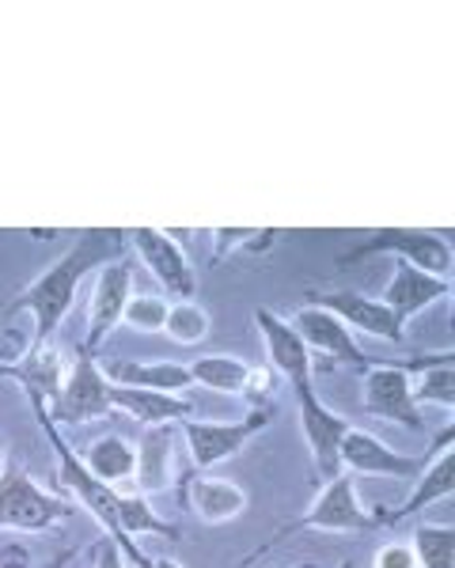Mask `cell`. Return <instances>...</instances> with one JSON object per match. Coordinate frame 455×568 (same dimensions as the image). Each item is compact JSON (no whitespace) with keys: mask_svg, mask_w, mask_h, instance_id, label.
<instances>
[{"mask_svg":"<svg viewBox=\"0 0 455 568\" xmlns=\"http://www.w3.org/2000/svg\"><path fill=\"white\" fill-rule=\"evenodd\" d=\"M175 433L168 425H156L141 436L136 444V489L141 493H163L171 489V478H175Z\"/></svg>","mask_w":455,"mask_h":568,"instance_id":"cell-20","label":"cell"},{"mask_svg":"<svg viewBox=\"0 0 455 568\" xmlns=\"http://www.w3.org/2000/svg\"><path fill=\"white\" fill-rule=\"evenodd\" d=\"M312 304L331 311L334 318H342L345 329H361V334L380 337V342H395V345L406 342L403 323L384 307V300L361 296V292H326V296L323 292H312Z\"/></svg>","mask_w":455,"mask_h":568,"instance_id":"cell-12","label":"cell"},{"mask_svg":"<svg viewBox=\"0 0 455 568\" xmlns=\"http://www.w3.org/2000/svg\"><path fill=\"white\" fill-rule=\"evenodd\" d=\"M190 375H194L198 387H209L216 394H243L251 368L228 353H209V356H198V361L190 364Z\"/></svg>","mask_w":455,"mask_h":568,"instance_id":"cell-24","label":"cell"},{"mask_svg":"<svg viewBox=\"0 0 455 568\" xmlns=\"http://www.w3.org/2000/svg\"><path fill=\"white\" fill-rule=\"evenodd\" d=\"M270 420H273L270 406L251 409V414L240 420H190L186 417L182 420V433H186L190 463H194L198 470H209V466L232 459V455H240L254 436L266 433Z\"/></svg>","mask_w":455,"mask_h":568,"instance_id":"cell-7","label":"cell"},{"mask_svg":"<svg viewBox=\"0 0 455 568\" xmlns=\"http://www.w3.org/2000/svg\"><path fill=\"white\" fill-rule=\"evenodd\" d=\"M254 326L266 345L270 368L277 372L281 383H289L300 406V425H304V439L312 447L315 474L323 481L342 474V436L350 433V420L334 414L331 406H323L312 383V349L296 337V329L289 326V318H281L277 311L259 307L254 311Z\"/></svg>","mask_w":455,"mask_h":568,"instance_id":"cell-1","label":"cell"},{"mask_svg":"<svg viewBox=\"0 0 455 568\" xmlns=\"http://www.w3.org/2000/svg\"><path fill=\"white\" fill-rule=\"evenodd\" d=\"M448 292H452L448 277H433V273H422V270H414V265L398 262L380 300H384V307L406 326V318L422 315L425 307H433L436 300H444Z\"/></svg>","mask_w":455,"mask_h":568,"instance_id":"cell-15","label":"cell"},{"mask_svg":"<svg viewBox=\"0 0 455 568\" xmlns=\"http://www.w3.org/2000/svg\"><path fill=\"white\" fill-rule=\"evenodd\" d=\"M289 326L296 329V337L307 345V349L326 353L334 364H345V368H357V372L368 368V356L357 349V342L350 337V329H345L342 318H334L331 311L307 304L289 318Z\"/></svg>","mask_w":455,"mask_h":568,"instance_id":"cell-13","label":"cell"},{"mask_svg":"<svg viewBox=\"0 0 455 568\" xmlns=\"http://www.w3.org/2000/svg\"><path fill=\"white\" fill-rule=\"evenodd\" d=\"M414 375L417 379H410V394H414V402L441 406V409L455 406V372H452V353L448 349L433 353V361Z\"/></svg>","mask_w":455,"mask_h":568,"instance_id":"cell-23","label":"cell"},{"mask_svg":"<svg viewBox=\"0 0 455 568\" xmlns=\"http://www.w3.org/2000/svg\"><path fill=\"white\" fill-rule=\"evenodd\" d=\"M0 375L16 379L27 390V398H39L46 402V409H50L53 398L61 394V383H65V364H61V353L53 349V345H39V349L27 345V353L20 361L0 368Z\"/></svg>","mask_w":455,"mask_h":568,"instance_id":"cell-18","label":"cell"},{"mask_svg":"<svg viewBox=\"0 0 455 568\" xmlns=\"http://www.w3.org/2000/svg\"><path fill=\"white\" fill-rule=\"evenodd\" d=\"M342 470L372 474V478H417V474L425 470V459L398 455L384 439L361 433V428H350V433L342 436Z\"/></svg>","mask_w":455,"mask_h":568,"instance_id":"cell-14","label":"cell"},{"mask_svg":"<svg viewBox=\"0 0 455 568\" xmlns=\"http://www.w3.org/2000/svg\"><path fill=\"white\" fill-rule=\"evenodd\" d=\"M27 402H31L34 417H39L42 433H46V439H50L53 455H58V481H61V489H69L72 497H77L91 511V516H95V524L107 530V538H114V542L122 546L125 561L136 565V568H152V557H144L141 546H136L133 538L125 535V527H122V493H118L114 485L99 481L95 474H91L88 466H84V459L72 452V444L61 439L58 425H53L50 414H46V402H39V398H27Z\"/></svg>","mask_w":455,"mask_h":568,"instance_id":"cell-3","label":"cell"},{"mask_svg":"<svg viewBox=\"0 0 455 568\" xmlns=\"http://www.w3.org/2000/svg\"><path fill=\"white\" fill-rule=\"evenodd\" d=\"M133 296V265H125L122 258L107 262L95 273L91 284V304H88V337H84V353L95 356L99 345L111 337L114 326H122L125 304Z\"/></svg>","mask_w":455,"mask_h":568,"instance_id":"cell-11","label":"cell"},{"mask_svg":"<svg viewBox=\"0 0 455 568\" xmlns=\"http://www.w3.org/2000/svg\"><path fill=\"white\" fill-rule=\"evenodd\" d=\"M364 414L380 420H395V425L410 428V433H425V420L417 414V402L410 394V372L403 364L372 361L364 368V390H361Z\"/></svg>","mask_w":455,"mask_h":568,"instance_id":"cell-9","label":"cell"},{"mask_svg":"<svg viewBox=\"0 0 455 568\" xmlns=\"http://www.w3.org/2000/svg\"><path fill=\"white\" fill-rule=\"evenodd\" d=\"M130 243L133 251L141 254V262L149 265V273L156 277V284L168 296L179 300H190L198 292V273L190 265L186 251L171 240V232H160V227H133L130 232Z\"/></svg>","mask_w":455,"mask_h":568,"instance_id":"cell-10","label":"cell"},{"mask_svg":"<svg viewBox=\"0 0 455 568\" xmlns=\"http://www.w3.org/2000/svg\"><path fill=\"white\" fill-rule=\"evenodd\" d=\"M152 568H182V565L171 561V557H152Z\"/></svg>","mask_w":455,"mask_h":568,"instance_id":"cell-35","label":"cell"},{"mask_svg":"<svg viewBox=\"0 0 455 568\" xmlns=\"http://www.w3.org/2000/svg\"><path fill=\"white\" fill-rule=\"evenodd\" d=\"M27 561H31V557H27L23 546H8L4 557H0V568H27Z\"/></svg>","mask_w":455,"mask_h":568,"instance_id":"cell-33","label":"cell"},{"mask_svg":"<svg viewBox=\"0 0 455 568\" xmlns=\"http://www.w3.org/2000/svg\"><path fill=\"white\" fill-rule=\"evenodd\" d=\"M84 466L91 474H95L99 481H107V485H122V481H130L133 478V470H136V447L130 444L125 436H118V433H111V436H99L95 444L88 447L84 455Z\"/></svg>","mask_w":455,"mask_h":568,"instance_id":"cell-22","label":"cell"},{"mask_svg":"<svg viewBox=\"0 0 455 568\" xmlns=\"http://www.w3.org/2000/svg\"><path fill=\"white\" fill-rule=\"evenodd\" d=\"M72 557H77V549H65V554H58V557H53V561L46 565V568H69Z\"/></svg>","mask_w":455,"mask_h":568,"instance_id":"cell-34","label":"cell"},{"mask_svg":"<svg viewBox=\"0 0 455 568\" xmlns=\"http://www.w3.org/2000/svg\"><path fill=\"white\" fill-rule=\"evenodd\" d=\"M372 254H395L398 262L414 265V270H422V273H433V277H448L452 273L448 240L436 232H422V227H380V232H372L364 243L342 254L338 270H350L353 262L372 258Z\"/></svg>","mask_w":455,"mask_h":568,"instance_id":"cell-5","label":"cell"},{"mask_svg":"<svg viewBox=\"0 0 455 568\" xmlns=\"http://www.w3.org/2000/svg\"><path fill=\"white\" fill-rule=\"evenodd\" d=\"M103 375L114 387H144V390H168V394H182L186 387H194V375H190L186 364H171V361H111Z\"/></svg>","mask_w":455,"mask_h":568,"instance_id":"cell-19","label":"cell"},{"mask_svg":"<svg viewBox=\"0 0 455 568\" xmlns=\"http://www.w3.org/2000/svg\"><path fill=\"white\" fill-rule=\"evenodd\" d=\"M46 414H50L53 425H84V420L111 417V379L103 375V364L84 349L72 356V368L65 372L61 394L53 398V406Z\"/></svg>","mask_w":455,"mask_h":568,"instance_id":"cell-6","label":"cell"},{"mask_svg":"<svg viewBox=\"0 0 455 568\" xmlns=\"http://www.w3.org/2000/svg\"><path fill=\"white\" fill-rule=\"evenodd\" d=\"M277 372L270 368H251V375H247V387H243V398H251L254 402V409L259 406H270L273 402V394H277Z\"/></svg>","mask_w":455,"mask_h":568,"instance_id":"cell-29","label":"cell"},{"mask_svg":"<svg viewBox=\"0 0 455 568\" xmlns=\"http://www.w3.org/2000/svg\"><path fill=\"white\" fill-rule=\"evenodd\" d=\"M436 447H441V455H436V463H433V466H425V470H422V478H417V489L410 493L403 508H395V511H376V519H380V524H403V519L417 516V511H422L425 504L452 497V489H455V452H452V428H444V436H441V444H436Z\"/></svg>","mask_w":455,"mask_h":568,"instance_id":"cell-16","label":"cell"},{"mask_svg":"<svg viewBox=\"0 0 455 568\" xmlns=\"http://www.w3.org/2000/svg\"><path fill=\"white\" fill-rule=\"evenodd\" d=\"M111 406L122 409L125 417H133L136 425H168V420H186L194 414V402L186 394H168V390H144V387H114L111 383Z\"/></svg>","mask_w":455,"mask_h":568,"instance_id":"cell-17","label":"cell"},{"mask_svg":"<svg viewBox=\"0 0 455 568\" xmlns=\"http://www.w3.org/2000/svg\"><path fill=\"white\" fill-rule=\"evenodd\" d=\"M23 353H27L23 337H20V334H12V329H4V334H0V368H8V364H16Z\"/></svg>","mask_w":455,"mask_h":568,"instance_id":"cell-32","label":"cell"},{"mask_svg":"<svg viewBox=\"0 0 455 568\" xmlns=\"http://www.w3.org/2000/svg\"><path fill=\"white\" fill-rule=\"evenodd\" d=\"M4 447H8V444H4V439H0V474H4V459H8V452H4Z\"/></svg>","mask_w":455,"mask_h":568,"instance_id":"cell-36","label":"cell"},{"mask_svg":"<svg viewBox=\"0 0 455 568\" xmlns=\"http://www.w3.org/2000/svg\"><path fill=\"white\" fill-rule=\"evenodd\" d=\"M289 568H318L315 561H304V565H289Z\"/></svg>","mask_w":455,"mask_h":568,"instance_id":"cell-37","label":"cell"},{"mask_svg":"<svg viewBox=\"0 0 455 568\" xmlns=\"http://www.w3.org/2000/svg\"><path fill=\"white\" fill-rule=\"evenodd\" d=\"M72 516L69 500L39 489L23 470L0 474V527L4 530H50Z\"/></svg>","mask_w":455,"mask_h":568,"instance_id":"cell-8","label":"cell"},{"mask_svg":"<svg viewBox=\"0 0 455 568\" xmlns=\"http://www.w3.org/2000/svg\"><path fill=\"white\" fill-rule=\"evenodd\" d=\"M414 557L417 568H452L455 565V527L448 524H422L414 530Z\"/></svg>","mask_w":455,"mask_h":568,"instance_id":"cell-25","label":"cell"},{"mask_svg":"<svg viewBox=\"0 0 455 568\" xmlns=\"http://www.w3.org/2000/svg\"><path fill=\"white\" fill-rule=\"evenodd\" d=\"M380 519L372 508H364L357 500V485H353L350 474H338V478L323 481L318 497L312 500V508L304 511L293 524H285L273 535V542L289 538L293 530H326V535H361V530H376Z\"/></svg>","mask_w":455,"mask_h":568,"instance_id":"cell-4","label":"cell"},{"mask_svg":"<svg viewBox=\"0 0 455 568\" xmlns=\"http://www.w3.org/2000/svg\"><path fill=\"white\" fill-rule=\"evenodd\" d=\"M114 251H122V235L118 232H99V227L95 232H80L77 243H72L69 251L42 273V277H34L20 296L4 307V318L20 315V311H27V315L34 318L31 349L50 345L53 329L65 323V315L72 311V300H77L80 281H84L91 270L95 273L103 270Z\"/></svg>","mask_w":455,"mask_h":568,"instance_id":"cell-2","label":"cell"},{"mask_svg":"<svg viewBox=\"0 0 455 568\" xmlns=\"http://www.w3.org/2000/svg\"><path fill=\"white\" fill-rule=\"evenodd\" d=\"M270 243H273V232H251V227H221V232L213 235V258L224 262L232 251H247V246H254V251H266Z\"/></svg>","mask_w":455,"mask_h":568,"instance_id":"cell-28","label":"cell"},{"mask_svg":"<svg viewBox=\"0 0 455 568\" xmlns=\"http://www.w3.org/2000/svg\"><path fill=\"white\" fill-rule=\"evenodd\" d=\"M186 504L198 511V519H205V524H232L235 516L247 511V493L224 478H190Z\"/></svg>","mask_w":455,"mask_h":568,"instance_id":"cell-21","label":"cell"},{"mask_svg":"<svg viewBox=\"0 0 455 568\" xmlns=\"http://www.w3.org/2000/svg\"><path fill=\"white\" fill-rule=\"evenodd\" d=\"M168 311H171V304L160 296V292H133L130 304H125L122 323L141 329V334H160L163 323H168Z\"/></svg>","mask_w":455,"mask_h":568,"instance_id":"cell-27","label":"cell"},{"mask_svg":"<svg viewBox=\"0 0 455 568\" xmlns=\"http://www.w3.org/2000/svg\"><path fill=\"white\" fill-rule=\"evenodd\" d=\"M376 568H417V557L406 542H387L376 554Z\"/></svg>","mask_w":455,"mask_h":568,"instance_id":"cell-30","label":"cell"},{"mask_svg":"<svg viewBox=\"0 0 455 568\" xmlns=\"http://www.w3.org/2000/svg\"><path fill=\"white\" fill-rule=\"evenodd\" d=\"M95 568H125V554L114 538H103V542L95 546Z\"/></svg>","mask_w":455,"mask_h":568,"instance_id":"cell-31","label":"cell"},{"mask_svg":"<svg viewBox=\"0 0 455 568\" xmlns=\"http://www.w3.org/2000/svg\"><path fill=\"white\" fill-rule=\"evenodd\" d=\"M338 568H353V561H342V565H338Z\"/></svg>","mask_w":455,"mask_h":568,"instance_id":"cell-38","label":"cell"},{"mask_svg":"<svg viewBox=\"0 0 455 568\" xmlns=\"http://www.w3.org/2000/svg\"><path fill=\"white\" fill-rule=\"evenodd\" d=\"M209 326L213 323H209L205 307H198L194 300H179V304H171V311H168L163 334H168L175 345H198V342H205Z\"/></svg>","mask_w":455,"mask_h":568,"instance_id":"cell-26","label":"cell"}]
</instances>
